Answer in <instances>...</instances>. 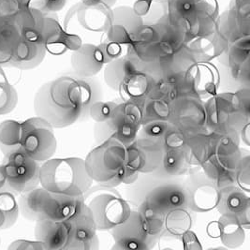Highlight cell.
<instances>
[{
    "mask_svg": "<svg viewBox=\"0 0 250 250\" xmlns=\"http://www.w3.org/2000/svg\"><path fill=\"white\" fill-rule=\"evenodd\" d=\"M20 35L13 19L0 16V68H9L13 51Z\"/></svg>",
    "mask_w": 250,
    "mask_h": 250,
    "instance_id": "cell-32",
    "label": "cell"
},
{
    "mask_svg": "<svg viewBox=\"0 0 250 250\" xmlns=\"http://www.w3.org/2000/svg\"><path fill=\"white\" fill-rule=\"evenodd\" d=\"M218 85L219 74L217 69L209 62H196L188 74L185 92L206 100L217 93Z\"/></svg>",
    "mask_w": 250,
    "mask_h": 250,
    "instance_id": "cell-17",
    "label": "cell"
},
{
    "mask_svg": "<svg viewBox=\"0 0 250 250\" xmlns=\"http://www.w3.org/2000/svg\"><path fill=\"white\" fill-rule=\"evenodd\" d=\"M0 245H1V237H0Z\"/></svg>",
    "mask_w": 250,
    "mask_h": 250,
    "instance_id": "cell-55",
    "label": "cell"
},
{
    "mask_svg": "<svg viewBox=\"0 0 250 250\" xmlns=\"http://www.w3.org/2000/svg\"><path fill=\"white\" fill-rule=\"evenodd\" d=\"M212 140L214 154L231 156L241 152L239 130L234 127H227L209 131Z\"/></svg>",
    "mask_w": 250,
    "mask_h": 250,
    "instance_id": "cell-33",
    "label": "cell"
},
{
    "mask_svg": "<svg viewBox=\"0 0 250 250\" xmlns=\"http://www.w3.org/2000/svg\"><path fill=\"white\" fill-rule=\"evenodd\" d=\"M133 10L143 19L144 17L153 18V23L166 13L165 5L156 0H138L133 6Z\"/></svg>",
    "mask_w": 250,
    "mask_h": 250,
    "instance_id": "cell-39",
    "label": "cell"
},
{
    "mask_svg": "<svg viewBox=\"0 0 250 250\" xmlns=\"http://www.w3.org/2000/svg\"><path fill=\"white\" fill-rule=\"evenodd\" d=\"M164 149L159 141L146 137H137L127 146V166L140 174L157 171Z\"/></svg>",
    "mask_w": 250,
    "mask_h": 250,
    "instance_id": "cell-14",
    "label": "cell"
},
{
    "mask_svg": "<svg viewBox=\"0 0 250 250\" xmlns=\"http://www.w3.org/2000/svg\"><path fill=\"white\" fill-rule=\"evenodd\" d=\"M93 183L82 158H51L41 165L40 186L52 193L83 196Z\"/></svg>",
    "mask_w": 250,
    "mask_h": 250,
    "instance_id": "cell-3",
    "label": "cell"
},
{
    "mask_svg": "<svg viewBox=\"0 0 250 250\" xmlns=\"http://www.w3.org/2000/svg\"><path fill=\"white\" fill-rule=\"evenodd\" d=\"M9 191L14 195L27 192L40 186L41 163L21 148L5 155L2 162Z\"/></svg>",
    "mask_w": 250,
    "mask_h": 250,
    "instance_id": "cell-7",
    "label": "cell"
},
{
    "mask_svg": "<svg viewBox=\"0 0 250 250\" xmlns=\"http://www.w3.org/2000/svg\"><path fill=\"white\" fill-rule=\"evenodd\" d=\"M71 234V221L43 219L35 225V240L41 242L46 250H67Z\"/></svg>",
    "mask_w": 250,
    "mask_h": 250,
    "instance_id": "cell-20",
    "label": "cell"
},
{
    "mask_svg": "<svg viewBox=\"0 0 250 250\" xmlns=\"http://www.w3.org/2000/svg\"><path fill=\"white\" fill-rule=\"evenodd\" d=\"M85 205L91 211L98 231H110L124 223L132 212V206L115 188L101 184L83 194Z\"/></svg>",
    "mask_w": 250,
    "mask_h": 250,
    "instance_id": "cell-5",
    "label": "cell"
},
{
    "mask_svg": "<svg viewBox=\"0 0 250 250\" xmlns=\"http://www.w3.org/2000/svg\"><path fill=\"white\" fill-rule=\"evenodd\" d=\"M9 250H46L45 247L39 241L17 239L8 247Z\"/></svg>",
    "mask_w": 250,
    "mask_h": 250,
    "instance_id": "cell-46",
    "label": "cell"
},
{
    "mask_svg": "<svg viewBox=\"0 0 250 250\" xmlns=\"http://www.w3.org/2000/svg\"><path fill=\"white\" fill-rule=\"evenodd\" d=\"M139 69L138 63L131 57H118L105 65L104 81L111 89L117 91L120 83Z\"/></svg>",
    "mask_w": 250,
    "mask_h": 250,
    "instance_id": "cell-29",
    "label": "cell"
},
{
    "mask_svg": "<svg viewBox=\"0 0 250 250\" xmlns=\"http://www.w3.org/2000/svg\"><path fill=\"white\" fill-rule=\"evenodd\" d=\"M137 212L142 225L150 236L157 241L163 236L164 232V214L143 200L137 205Z\"/></svg>",
    "mask_w": 250,
    "mask_h": 250,
    "instance_id": "cell-34",
    "label": "cell"
},
{
    "mask_svg": "<svg viewBox=\"0 0 250 250\" xmlns=\"http://www.w3.org/2000/svg\"><path fill=\"white\" fill-rule=\"evenodd\" d=\"M81 1L92 6H100V7L113 9L117 0H81Z\"/></svg>",
    "mask_w": 250,
    "mask_h": 250,
    "instance_id": "cell-51",
    "label": "cell"
},
{
    "mask_svg": "<svg viewBox=\"0 0 250 250\" xmlns=\"http://www.w3.org/2000/svg\"><path fill=\"white\" fill-rule=\"evenodd\" d=\"M144 200L164 215L173 209L188 207L186 186L180 178L159 179L151 187Z\"/></svg>",
    "mask_w": 250,
    "mask_h": 250,
    "instance_id": "cell-13",
    "label": "cell"
},
{
    "mask_svg": "<svg viewBox=\"0 0 250 250\" xmlns=\"http://www.w3.org/2000/svg\"><path fill=\"white\" fill-rule=\"evenodd\" d=\"M184 183L188 194V207L193 213H208L216 209L219 188L203 171L189 173Z\"/></svg>",
    "mask_w": 250,
    "mask_h": 250,
    "instance_id": "cell-11",
    "label": "cell"
},
{
    "mask_svg": "<svg viewBox=\"0 0 250 250\" xmlns=\"http://www.w3.org/2000/svg\"><path fill=\"white\" fill-rule=\"evenodd\" d=\"M219 227V239L228 249H237L246 240V229L242 226L238 216L220 215L217 220Z\"/></svg>",
    "mask_w": 250,
    "mask_h": 250,
    "instance_id": "cell-30",
    "label": "cell"
},
{
    "mask_svg": "<svg viewBox=\"0 0 250 250\" xmlns=\"http://www.w3.org/2000/svg\"><path fill=\"white\" fill-rule=\"evenodd\" d=\"M18 103V93L7 80L0 81V115L11 114Z\"/></svg>",
    "mask_w": 250,
    "mask_h": 250,
    "instance_id": "cell-38",
    "label": "cell"
},
{
    "mask_svg": "<svg viewBox=\"0 0 250 250\" xmlns=\"http://www.w3.org/2000/svg\"><path fill=\"white\" fill-rule=\"evenodd\" d=\"M220 215L239 216L250 209V193L232 184L219 189L216 208Z\"/></svg>",
    "mask_w": 250,
    "mask_h": 250,
    "instance_id": "cell-26",
    "label": "cell"
},
{
    "mask_svg": "<svg viewBox=\"0 0 250 250\" xmlns=\"http://www.w3.org/2000/svg\"><path fill=\"white\" fill-rule=\"evenodd\" d=\"M170 122L188 136L194 133L207 132L205 101L191 94L180 96L171 102Z\"/></svg>",
    "mask_w": 250,
    "mask_h": 250,
    "instance_id": "cell-9",
    "label": "cell"
},
{
    "mask_svg": "<svg viewBox=\"0 0 250 250\" xmlns=\"http://www.w3.org/2000/svg\"><path fill=\"white\" fill-rule=\"evenodd\" d=\"M140 176V173L137 171H133L130 169L128 166L125 169V173L122 177V182L121 185H132L136 182Z\"/></svg>",
    "mask_w": 250,
    "mask_h": 250,
    "instance_id": "cell-49",
    "label": "cell"
},
{
    "mask_svg": "<svg viewBox=\"0 0 250 250\" xmlns=\"http://www.w3.org/2000/svg\"><path fill=\"white\" fill-rule=\"evenodd\" d=\"M84 162L93 182L116 188L127 167V146L111 137L93 148Z\"/></svg>",
    "mask_w": 250,
    "mask_h": 250,
    "instance_id": "cell-4",
    "label": "cell"
},
{
    "mask_svg": "<svg viewBox=\"0 0 250 250\" xmlns=\"http://www.w3.org/2000/svg\"><path fill=\"white\" fill-rule=\"evenodd\" d=\"M113 22V9L92 6L82 1L68 11L64 28L71 33L73 29L89 33H106Z\"/></svg>",
    "mask_w": 250,
    "mask_h": 250,
    "instance_id": "cell-10",
    "label": "cell"
},
{
    "mask_svg": "<svg viewBox=\"0 0 250 250\" xmlns=\"http://www.w3.org/2000/svg\"><path fill=\"white\" fill-rule=\"evenodd\" d=\"M143 122L150 120L170 121L171 115V102L164 97L150 95L144 103Z\"/></svg>",
    "mask_w": 250,
    "mask_h": 250,
    "instance_id": "cell-36",
    "label": "cell"
},
{
    "mask_svg": "<svg viewBox=\"0 0 250 250\" xmlns=\"http://www.w3.org/2000/svg\"><path fill=\"white\" fill-rule=\"evenodd\" d=\"M206 232L211 238H219V227L217 221L210 222L206 228Z\"/></svg>",
    "mask_w": 250,
    "mask_h": 250,
    "instance_id": "cell-52",
    "label": "cell"
},
{
    "mask_svg": "<svg viewBox=\"0 0 250 250\" xmlns=\"http://www.w3.org/2000/svg\"><path fill=\"white\" fill-rule=\"evenodd\" d=\"M144 23V19L131 7L121 6L113 9V22L105 33L104 41L120 46L127 54L133 35Z\"/></svg>",
    "mask_w": 250,
    "mask_h": 250,
    "instance_id": "cell-16",
    "label": "cell"
},
{
    "mask_svg": "<svg viewBox=\"0 0 250 250\" xmlns=\"http://www.w3.org/2000/svg\"><path fill=\"white\" fill-rule=\"evenodd\" d=\"M240 101L242 114L246 119L250 120V87H243L236 92Z\"/></svg>",
    "mask_w": 250,
    "mask_h": 250,
    "instance_id": "cell-48",
    "label": "cell"
},
{
    "mask_svg": "<svg viewBox=\"0 0 250 250\" xmlns=\"http://www.w3.org/2000/svg\"><path fill=\"white\" fill-rule=\"evenodd\" d=\"M46 54L44 44L28 42L20 38L13 51L9 68L20 70L34 69L43 62Z\"/></svg>",
    "mask_w": 250,
    "mask_h": 250,
    "instance_id": "cell-25",
    "label": "cell"
},
{
    "mask_svg": "<svg viewBox=\"0 0 250 250\" xmlns=\"http://www.w3.org/2000/svg\"><path fill=\"white\" fill-rule=\"evenodd\" d=\"M118 103L115 102H105L98 101L93 103L88 112V116L95 122H105L108 121L114 113L115 107Z\"/></svg>",
    "mask_w": 250,
    "mask_h": 250,
    "instance_id": "cell-43",
    "label": "cell"
},
{
    "mask_svg": "<svg viewBox=\"0 0 250 250\" xmlns=\"http://www.w3.org/2000/svg\"><path fill=\"white\" fill-rule=\"evenodd\" d=\"M235 183L246 192H250V156L249 152L242 151L235 171Z\"/></svg>",
    "mask_w": 250,
    "mask_h": 250,
    "instance_id": "cell-41",
    "label": "cell"
},
{
    "mask_svg": "<svg viewBox=\"0 0 250 250\" xmlns=\"http://www.w3.org/2000/svg\"><path fill=\"white\" fill-rule=\"evenodd\" d=\"M103 99V88L96 77L64 74L46 82L37 90L34 113L54 128H66L89 118L92 104Z\"/></svg>",
    "mask_w": 250,
    "mask_h": 250,
    "instance_id": "cell-1",
    "label": "cell"
},
{
    "mask_svg": "<svg viewBox=\"0 0 250 250\" xmlns=\"http://www.w3.org/2000/svg\"><path fill=\"white\" fill-rule=\"evenodd\" d=\"M239 136L240 140L243 141V143L247 146H250V120L245 122L239 129Z\"/></svg>",
    "mask_w": 250,
    "mask_h": 250,
    "instance_id": "cell-50",
    "label": "cell"
},
{
    "mask_svg": "<svg viewBox=\"0 0 250 250\" xmlns=\"http://www.w3.org/2000/svg\"><path fill=\"white\" fill-rule=\"evenodd\" d=\"M154 82L151 73L139 69L120 83L117 92L124 102L143 103L151 95Z\"/></svg>",
    "mask_w": 250,
    "mask_h": 250,
    "instance_id": "cell-24",
    "label": "cell"
},
{
    "mask_svg": "<svg viewBox=\"0 0 250 250\" xmlns=\"http://www.w3.org/2000/svg\"><path fill=\"white\" fill-rule=\"evenodd\" d=\"M188 135L171 124L162 137L160 144L164 150H183Z\"/></svg>",
    "mask_w": 250,
    "mask_h": 250,
    "instance_id": "cell-42",
    "label": "cell"
},
{
    "mask_svg": "<svg viewBox=\"0 0 250 250\" xmlns=\"http://www.w3.org/2000/svg\"><path fill=\"white\" fill-rule=\"evenodd\" d=\"M15 196L10 191L0 192V230L11 229L18 220L20 212Z\"/></svg>",
    "mask_w": 250,
    "mask_h": 250,
    "instance_id": "cell-37",
    "label": "cell"
},
{
    "mask_svg": "<svg viewBox=\"0 0 250 250\" xmlns=\"http://www.w3.org/2000/svg\"><path fill=\"white\" fill-rule=\"evenodd\" d=\"M190 165L183 150H164L158 170L151 173L158 179H178L188 174Z\"/></svg>",
    "mask_w": 250,
    "mask_h": 250,
    "instance_id": "cell-27",
    "label": "cell"
},
{
    "mask_svg": "<svg viewBox=\"0 0 250 250\" xmlns=\"http://www.w3.org/2000/svg\"><path fill=\"white\" fill-rule=\"evenodd\" d=\"M114 241L113 250H146L152 249L158 242L143 227L137 210H132L124 223L110 230Z\"/></svg>",
    "mask_w": 250,
    "mask_h": 250,
    "instance_id": "cell-15",
    "label": "cell"
},
{
    "mask_svg": "<svg viewBox=\"0 0 250 250\" xmlns=\"http://www.w3.org/2000/svg\"><path fill=\"white\" fill-rule=\"evenodd\" d=\"M9 191V186L2 163H0V192Z\"/></svg>",
    "mask_w": 250,
    "mask_h": 250,
    "instance_id": "cell-53",
    "label": "cell"
},
{
    "mask_svg": "<svg viewBox=\"0 0 250 250\" xmlns=\"http://www.w3.org/2000/svg\"><path fill=\"white\" fill-rule=\"evenodd\" d=\"M12 19L20 38L44 44L46 20L43 12L33 7H28L15 14Z\"/></svg>",
    "mask_w": 250,
    "mask_h": 250,
    "instance_id": "cell-23",
    "label": "cell"
},
{
    "mask_svg": "<svg viewBox=\"0 0 250 250\" xmlns=\"http://www.w3.org/2000/svg\"><path fill=\"white\" fill-rule=\"evenodd\" d=\"M44 46L47 53L62 55L68 51L73 52L83 44L79 35L69 33L61 26L55 13L45 14Z\"/></svg>",
    "mask_w": 250,
    "mask_h": 250,
    "instance_id": "cell-19",
    "label": "cell"
},
{
    "mask_svg": "<svg viewBox=\"0 0 250 250\" xmlns=\"http://www.w3.org/2000/svg\"><path fill=\"white\" fill-rule=\"evenodd\" d=\"M183 151L190 166L200 167L214 154L209 131L188 135Z\"/></svg>",
    "mask_w": 250,
    "mask_h": 250,
    "instance_id": "cell-28",
    "label": "cell"
},
{
    "mask_svg": "<svg viewBox=\"0 0 250 250\" xmlns=\"http://www.w3.org/2000/svg\"><path fill=\"white\" fill-rule=\"evenodd\" d=\"M22 122L7 119L0 123V151L8 155L21 147Z\"/></svg>",
    "mask_w": 250,
    "mask_h": 250,
    "instance_id": "cell-35",
    "label": "cell"
},
{
    "mask_svg": "<svg viewBox=\"0 0 250 250\" xmlns=\"http://www.w3.org/2000/svg\"><path fill=\"white\" fill-rule=\"evenodd\" d=\"M108 123L113 137L128 146L139 135L143 123L142 103L122 101L115 107Z\"/></svg>",
    "mask_w": 250,
    "mask_h": 250,
    "instance_id": "cell-12",
    "label": "cell"
},
{
    "mask_svg": "<svg viewBox=\"0 0 250 250\" xmlns=\"http://www.w3.org/2000/svg\"><path fill=\"white\" fill-rule=\"evenodd\" d=\"M21 149L29 157L42 163L57 152L55 128L41 116L30 117L22 122Z\"/></svg>",
    "mask_w": 250,
    "mask_h": 250,
    "instance_id": "cell-6",
    "label": "cell"
},
{
    "mask_svg": "<svg viewBox=\"0 0 250 250\" xmlns=\"http://www.w3.org/2000/svg\"><path fill=\"white\" fill-rule=\"evenodd\" d=\"M156 1H158V2H160V3H162V4H166V2L168 1V0H156Z\"/></svg>",
    "mask_w": 250,
    "mask_h": 250,
    "instance_id": "cell-54",
    "label": "cell"
},
{
    "mask_svg": "<svg viewBox=\"0 0 250 250\" xmlns=\"http://www.w3.org/2000/svg\"><path fill=\"white\" fill-rule=\"evenodd\" d=\"M68 2V0H31L30 6L44 14H48L62 11Z\"/></svg>",
    "mask_w": 250,
    "mask_h": 250,
    "instance_id": "cell-45",
    "label": "cell"
},
{
    "mask_svg": "<svg viewBox=\"0 0 250 250\" xmlns=\"http://www.w3.org/2000/svg\"><path fill=\"white\" fill-rule=\"evenodd\" d=\"M180 241L182 243L183 250H203V246L191 229L186 231L180 237Z\"/></svg>",
    "mask_w": 250,
    "mask_h": 250,
    "instance_id": "cell-47",
    "label": "cell"
},
{
    "mask_svg": "<svg viewBox=\"0 0 250 250\" xmlns=\"http://www.w3.org/2000/svg\"><path fill=\"white\" fill-rule=\"evenodd\" d=\"M31 0H0V16L13 18L15 14L31 7Z\"/></svg>",
    "mask_w": 250,
    "mask_h": 250,
    "instance_id": "cell-44",
    "label": "cell"
},
{
    "mask_svg": "<svg viewBox=\"0 0 250 250\" xmlns=\"http://www.w3.org/2000/svg\"><path fill=\"white\" fill-rule=\"evenodd\" d=\"M241 152L231 156L213 154L204 162L200 168L201 171L216 183L220 188L235 183V171L237 168Z\"/></svg>",
    "mask_w": 250,
    "mask_h": 250,
    "instance_id": "cell-22",
    "label": "cell"
},
{
    "mask_svg": "<svg viewBox=\"0 0 250 250\" xmlns=\"http://www.w3.org/2000/svg\"><path fill=\"white\" fill-rule=\"evenodd\" d=\"M70 64L73 73L80 77H96L101 72L107 61L100 44L83 43L72 52Z\"/></svg>",
    "mask_w": 250,
    "mask_h": 250,
    "instance_id": "cell-21",
    "label": "cell"
},
{
    "mask_svg": "<svg viewBox=\"0 0 250 250\" xmlns=\"http://www.w3.org/2000/svg\"><path fill=\"white\" fill-rule=\"evenodd\" d=\"M208 131L234 127L240 129L250 121L242 114L238 96L232 92L216 93L205 102Z\"/></svg>",
    "mask_w": 250,
    "mask_h": 250,
    "instance_id": "cell-8",
    "label": "cell"
},
{
    "mask_svg": "<svg viewBox=\"0 0 250 250\" xmlns=\"http://www.w3.org/2000/svg\"><path fill=\"white\" fill-rule=\"evenodd\" d=\"M19 196V212L26 220L32 222L43 219L70 221L85 205L83 195L71 197L52 193L42 187H37Z\"/></svg>",
    "mask_w": 250,
    "mask_h": 250,
    "instance_id": "cell-2",
    "label": "cell"
},
{
    "mask_svg": "<svg viewBox=\"0 0 250 250\" xmlns=\"http://www.w3.org/2000/svg\"><path fill=\"white\" fill-rule=\"evenodd\" d=\"M193 212L188 207H180L169 211L164 216L163 235L179 239L193 225Z\"/></svg>",
    "mask_w": 250,
    "mask_h": 250,
    "instance_id": "cell-31",
    "label": "cell"
},
{
    "mask_svg": "<svg viewBox=\"0 0 250 250\" xmlns=\"http://www.w3.org/2000/svg\"><path fill=\"white\" fill-rule=\"evenodd\" d=\"M171 125V123L170 121H165V120L145 121L142 123L138 136L153 139V140L159 141L160 143L162 137Z\"/></svg>",
    "mask_w": 250,
    "mask_h": 250,
    "instance_id": "cell-40",
    "label": "cell"
},
{
    "mask_svg": "<svg viewBox=\"0 0 250 250\" xmlns=\"http://www.w3.org/2000/svg\"><path fill=\"white\" fill-rule=\"evenodd\" d=\"M72 234L67 250H96L100 248V239L91 211L84 205L71 220Z\"/></svg>",
    "mask_w": 250,
    "mask_h": 250,
    "instance_id": "cell-18",
    "label": "cell"
}]
</instances>
